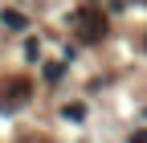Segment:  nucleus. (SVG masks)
Returning <instances> with one entry per match:
<instances>
[{
  "label": "nucleus",
  "mask_w": 147,
  "mask_h": 143,
  "mask_svg": "<svg viewBox=\"0 0 147 143\" xmlns=\"http://www.w3.org/2000/svg\"><path fill=\"white\" fill-rule=\"evenodd\" d=\"M33 98V86H29V78H4L0 82V111H16L21 102H29Z\"/></svg>",
  "instance_id": "f257e3e1"
},
{
  "label": "nucleus",
  "mask_w": 147,
  "mask_h": 143,
  "mask_svg": "<svg viewBox=\"0 0 147 143\" xmlns=\"http://www.w3.org/2000/svg\"><path fill=\"white\" fill-rule=\"evenodd\" d=\"M78 33H82L86 41H102V37H106V12L82 8V12H78Z\"/></svg>",
  "instance_id": "f03ea898"
},
{
  "label": "nucleus",
  "mask_w": 147,
  "mask_h": 143,
  "mask_svg": "<svg viewBox=\"0 0 147 143\" xmlns=\"http://www.w3.org/2000/svg\"><path fill=\"white\" fill-rule=\"evenodd\" d=\"M4 25H8V29H25V16L8 8V12H4Z\"/></svg>",
  "instance_id": "7ed1b4c3"
},
{
  "label": "nucleus",
  "mask_w": 147,
  "mask_h": 143,
  "mask_svg": "<svg viewBox=\"0 0 147 143\" xmlns=\"http://www.w3.org/2000/svg\"><path fill=\"white\" fill-rule=\"evenodd\" d=\"M61 69H65L61 61H49V65H45V78H49V82H57V78H61Z\"/></svg>",
  "instance_id": "20e7f679"
},
{
  "label": "nucleus",
  "mask_w": 147,
  "mask_h": 143,
  "mask_svg": "<svg viewBox=\"0 0 147 143\" xmlns=\"http://www.w3.org/2000/svg\"><path fill=\"white\" fill-rule=\"evenodd\" d=\"M25 53H29V57H41V41L29 37V41H25Z\"/></svg>",
  "instance_id": "39448f33"
},
{
  "label": "nucleus",
  "mask_w": 147,
  "mask_h": 143,
  "mask_svg": "<svg viewBox=\"0 0 147 143\" xmlns=\"http://www.w3.org/2000/svg\"><path fill=\"white\" fill-rule=\"evenodd\" d=\"M65 115H69V119H82V115H86V106H82V102H69V106H65Z\"/></svg>",
  "instance_id": "423d86ee"
},
{
  "label": "nucleus",
  "mask_w": 147,
  "mask_h": 143,
  "mask_svg": "<svg viewBox=\"0 0 147 143\" xmlns=\"http://www.w3.org/2000/svg\"><path fill=\"white\" fill-rule=\"evenodd\" d=\"M131 143H147V131H135V139Z\"/></svg>",
  "instance_id": "0eeeda50"
}]
</instances>
